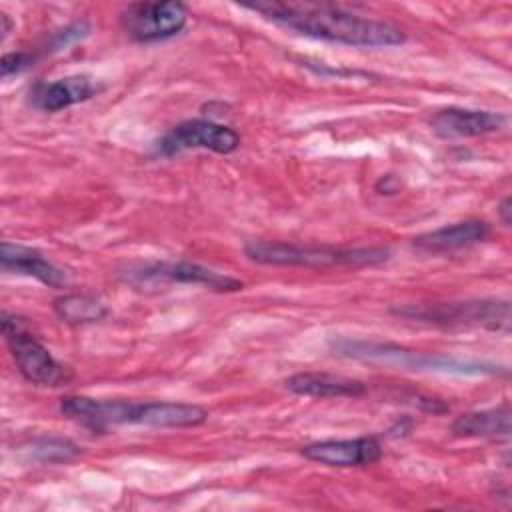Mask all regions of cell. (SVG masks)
<instances>
[{
	"label": "cell",
	"instance_id": "4fadbf2b",
	"mask_svg": "<svg viewBox=\"0 0 512 512\" xmlns=\"http://www.w3.org/2000/svg\"><path fill=\"white\" fill-rule=\"evenodd\" d=\"M0 264L4 272L24 274L30 278H36L38 282L50 286V288H64L68 286V274L58 268L54 262H50L42 252L14 244L4 240L0 244Z\"/></svg>",
	"mask_w": 512,
	"mask_h": 512
},
{
	"label": "cell",
	"instance_id": "e0dca14e",
	"mask_svg": "<svg viewBox=\"0 0 512 512\" xmlns=\"http://www.w3.org/2000/svg\"><path fill=\"white\" fill-rule=\"evenodd\" d=\"M450 432L460 438H508L510 436V406L508 402L466 412L454 418Z\"/></svg>",
	"mask_w": 512,
	"mask_h": 512
},
{
	"label": "cell",
	"instance_id": "277c9868",
	"mask_svg": "<svg viewBox=\"0 0 512 512\" xmlns=\"http://www.w3.org/2000/svg\"><path fill=\"white\" fill-rule=\"evenodd\" d=\"M338 350L346 356L394 364L400 368L412 370H436V372H456V374H498V366L476 362V360H458L440 354H428L418 350H408L396 344L366 342V340H344L338 344Z\"/></svg>",
	"mask_w": 512,
	"mask_h": 512
},
{
	"label": "cell",
	"instance_id": "44dd1931",
	"mask_svg": "<svg viewBox=\"0 0 512 512\" xmlns=\"http://www.w3.org/2000/svg\"><path fill=\"white\" fill-rule=\"evenodd\" d=\"M36 52H6L0 60V74L2 78H8L12 74H20L24 70H28L30 66H34L36 62Z\"/></svg>",
	"mask_w": 512,
	"mask_h": 512
},
{
	"label": "cell",
	"instance_id": "7a4b0ae2",
	"mask_svg": "<svg viewBox=\"0 0 512 512\" xmlns=\"http://www.w3.org/2000/svg\"><path fill=\"white\" fill-rule=\"evenodd\" d=\"M244 254L268 266H304V268H336V266H376L390 258L384 246L336 248L318 244H294L278 240H254L244 246Z\"/></svg>",
	"mask_w": 512,
	"mask_h": 512
},
{
	"label": "cell",
	"instance_id": "3957f363",
	"mask_svg": "<svg viewBox=\"0 0 512 512\" xmlns=\"http://www.w3.org/2000/svg\"><path fill=\"white\" fill-rule=\"evenodd\" d=\"M0 326L18 372L36 386H62L72 380V368L58 362L16 314L2 312Z\"/></svg>",
	"mask_w": 512,
	"mask_h": 512
},
{
	"label": "cell",
	"instance_id": "9a60e30c",
	"mask_svg": "<svg viewBox=\"0 0 512 512\" xmlns=\"http://www.w3.org/2000/svg\"><path fill=\"white\" fill-rule=\"evenodd\" d=\"M286 390L310 398H358L368 386L358 378L330 372H298L284 382Z\"/></svg>",
	"mask_w": 512,
	"mask_h": 512
},
{
	"label": "cell",
	"instance_id": "5b68a950",
	"mask_svg": "<svg viewBox=\"0 0 512 512\" xmlns=\"http://www.w3.org/2000/svg\"><path fill=\"white\" fill-rule=\"evenodd\" d=\"M392 312L408 320H422L442 326H482L496 332H508L510 328V304L506 300L408 304L396 306Z\"/></svg>",
	"mask_w": 512,
	"mask_h": 512
},
{
	"label": "cell",
	"instance_id": "ba28073f",
	"mask_svg": "<svg viewBox=\"0 0 512 512\" xmlns=\"http://www.w3.org/2000/svg\"><path fill=\"white\" fill-rule=\"evenodd\" d=\"M126 278L134 284H196L206 286L214 292H238L244 288L242 280L194 262H146L128 268Z\"/></svg>",
	"mask_w": 512,
	"mask_h": 512
},
{
	"label": "cell",
	"instance_id": "8992f818",
	"mask_svg": "<svg viewBox=\"0 0 512 512\" xmlns=\"http://www.w3.org/2000/svg\"><path fill=\"white\" fill-rule=\"evenodd\" d=\"M188 22V8L182 2H132L120 12V26L138 44L164 42L178 36Z\"/></svg>",
	"mask_w": 512,
	"mask_h": 512
},
{
	"label": "cell",
	"instance_id": "7402d4cb",
	"mask_svg": "<svg viewBox=\"0 0 512 512\" xmlns=\"http://www.w3.org/2000/svg\"><path fill=\"white\" fill-rule=\"evenodd\" d=\"M498 216H500L502 224H506V226L512 222V200H510V196H506V198L498 204Z\"/></svg>",
	"mask_w": 512,
	"mask_h": 512
},
{
	"label": "cell",
	"instance_id": "2e32d148",
	"mask_svg": "<svg viewBox=\"0 0 512 512\" xmlns=\"http://www.w3.org/2000/svg\"><path fill=\"white\" fill-rule=\"evenodd\" d=\"M490 236V224L478 218H468L462 222H454L436 230H430L426 234H420L414 238V246L424 250V252H432V254H440V252H452V250H460L466 248L470 244L482 242Z\"/></svg>",
	"mask_w": 512,
	"mask_h": 512
},
{
	"label": "cell",
	"instance_id": "7c38bea8",
	"mask_svg": "<svg viewBox=\"0 0 512 512\" xmlns=\"http://www.w3.org/2000/svg\"><path fill=\"white\" fill-rule=\"evenodd\" d=\"M100 92V86L86 74H72L52 82H36L30 88V104L42 112H60L86 102Z\"/></svg>",
	"mask_w": 512,
	"mask_h": 512
},
{
	"label": "cell",
	"instance_id": "6da1fadb",
	"mask_svg": "<svg viewBox=\"0 0 512 512\" xmlns=\"http://www.w3.org/2000/svg\"><path fill=\"white\" fill-rule=\"evenodd\" d=\"M244 8L298 34L360 48H384L406 42V32L390 22L358 16L334 4L256 2Z\"/></svg>",
	"mask_w": 512,
	"mask_h": 512
},
{
	"label": "cell",
	"instance_id": "30bf717a",
	"mask_svg": "<svg viewBox=\"0 0 512 512\" xmlns=\"http://www.w3.org/2000/svg\"><path fill=\"white\" fill-rule=\"evenodd\" d=\"M60 412L66 418L82 424L84 428H90L94 432H106L114 426L130 424L132 402L68 394L60 398Z\"/></svg>",
	"mask_w": 512,
	"mask_h": 512
},
{
	"label": "cell",
	"instance_id": "8fae6325",
	"mask_svg": "<svg viewBox=\"0 0 512 512\" xmlns=\"http://www.w3.org/2000/svg\"><path fill=\"white\" fill-rule=\"evenodd\" d=\"M506 120L502 112L448 106L430 118V126L442 138H474L498 132Z\"/></svg>",
	"mask_w": 512,
	"mask_h": 512
},
{
	"label": "cell",
	"instance_id": "ffe728a7",
	"mask_svg": "<svg viewBox=\"0 0 512 512\" xmlns=\"http://www.w3.org/2000/svg\"><path fill=\"white\" fill-rule=\"evenodd\" d=\"M88 32H90V22L88 20H74V22L66 24L64 28L52 32V36L46 44V50L48 52H58V50L82 40Z\"/></svg>",
	"mask_w": 512,
	"mask_h": 512
},
{
	"label": "cell",
	"instance_id": "9c48e42d",
	"mask_svg": "<svg viewBox=\"0 0 512 512\" xmlns=\"http://www.w3.org/2000/svg\"><path fill=\"white\" fill-rule=\"evenodd\" d=\"M302 456L332 468L368 466L382 458V444L374 436L328 438L302 446Z\"/></svg>",
	"mask_w": 512,
	"mask_h": 512
},
{
	"label": "cell",
	"instance_id": "603a6c76",
	"mask_svg": "<svg viewBox=\"0 0 512 512\" xmlns=\"http://www.w3.org/2000/svg\"><path fill=\"white\" fill-rule=\"evenodd\" d=\"M0 22H2V42H4V40H6V36L10 34V30H12L14 22L10 20V16H8L6 12H2V14H0Z\"/></svg>",
	"mask_w": 512,
	"mask_h": 512
},
{
	"label": "cell",
	"instance_id": "d6986e66",
	"mask_svg": "<svg viewBox=\"0 0 512 512\" xmlns=\"http://www.w3.org/2000/svg\"><path fill=\"white\" fill-rule=\"evenodd\" d=\"M32 454L42 462H66L80 454L78 444L62 436H42L32 442Z\"/></svg>",
	"mask_w": 512,
	"mask_h": 512
},
{
	"label": "cell",
	"instance_id": "ac0fdd59",
	"mask_svg": "<svg viewBox=\"0 0 512 512\" xmlns=\"http://www.w3.org/2000/svg\"><path fill=\"white\" fill-rule=\"evenodd\" d=\"M54 314L72 326H82V324H94L100 322L108 316V306L94 294L86 292H68L52 302Z\"/></svg>",
	"mask_w": 512,
	"mask_h": 512
},
{
	"label": "cell",
	"instance_id": "5bb4252c",
	"mask_svg": "<svg viewBox=\"0 0 512 512\" xmlns=\"http://www.w3.org/2000/svg\"><path fill=\"white\" fill-rule=\"evenodd\" d=\"M208 420V410L190 402H134L132 424L154 428H194Z\"/></svg>",
	"mask_w": 512,
	"mask_h": 512
},
{
	"label": "cell",
	"instance_id": "52a82bcc",
	"mask_svg": "<svg viewBox=\"0 0 512 512\" xmlns=\"http://www.w3.org/2000/svg\"><path fill=\"white\" fill-rule=\"evenodd\" d=\"M240 146V134L230 126L206 118H190L172 126L156 144L154 156H172L190 148H204L216 154H232Z\"/></svg>",
	"mask_w": 512,
	"mask_h": 512
}]
</instances>
